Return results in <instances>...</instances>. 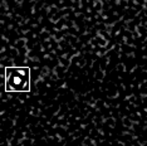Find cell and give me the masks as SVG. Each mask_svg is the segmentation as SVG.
<instances>
[{"label": "cell", "instance_id": "6da1fadb", "mask_svg": "<svg viewBox=\"0 0 147 146\" xmlns=\"http://www.w3.org/2000/svg\"><path fill=\"white\" fill-rule=\"evenodd\" d=\"M5 89L8 92H28L30 89V69L8 67L5 69Z\"/></svg>", "mask_w": 147, "mask_h": 146}]
</instances>
